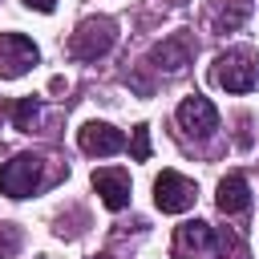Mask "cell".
<instances>
[{
    "instance_id": "obj_10",
    "label": "cell",
    "mask_w": 259,
    "mask_h": 259,
    "mask_svg": "<svg viewBox=\"0 0 259 259\" xmlns=\"http://www.w3.org/2000/svg\"><path fill=\"white\" fill-rule=\"evenodd\" d=\"M190 57H194L190 36H186V32H174V36H166V40L154 49L150 61H158V69H166V73H182V69L190 65Z\"/></svg>"
},
{
    "instance_id": "obj_11",
    "label": "cell",
    "mask_w": 259,
    "mask_h": 259,
    "mask_svg": "<svg viewBox=\"0 0 259 259\" xmlns=\"http://www.w3.org/2000/svg\"><path fill=\"white\" fill-rule=\"evenodd\" d=\"M214 202H219L223 214H243V210L251 206V186H247V178H243V174H227V178L219 182Z\"/></svg>"
},
{
    "instance_id": "obj_5",
    "label": "cell",
    "mask_w": 259,
    "mask_h": 259,
    "mask_svg": "<svg viewBox=\"0 0 259 259\" xmlns=\"http://www.w3.org/2000/svg\"><path fill=\"white\" fill-rule=\"evenodd\" d=\"M154 206L162 214H182L194 206V182L182 178L178 170H162L154 178Z\"/></svg>"
},
{
    "instance_id": "obj_4",
    "label": "cell",
    "mask_w": 259,
    "mask_h": 259,
    "mask_svg": "<svg viewBox=\"0 0 259 259\" xmlns=\"http://www.w3.org/2000/svg\"><path fill=\"white\" fill-rule=\"evenodd\" d=\"M40 158H32V154H16L12 162H4L0 166V194H8V198H28L32 190H40L45 186V174H40Z\"/></svg>"
},
{
    "instance_id": "obj_3",
    "label": "cell",
    "mask_w": 259,
    "mask_h": 259,
    "mask_svg": "<svg viewBox=\"0 0 259 259\" xmlns=\"http://www.w3.org/2000/svg\"><path fill=\"white\" fill-rule=\"evenodd\" d=\"M113 40H117L113 20L93 16V20H81V24H77V32L69 36V53H73L77 61H97V57H105V53L113 49Z\"/></svg>"
},
{
    "instance_id": "obj_7",
    "label": "cell",
    "mask_w": 259,
    "mask_h": 259,
    "mask_svg": "<svg viewBox=\"0 0 259 259\" xmlns=\"http://www.w3.org/2000/svg\"><path fill=\"white\" fill-rule=\"evenodd\" d=\"M77 146L85 154H93V158H109V154L125 150V134L117 125H109V121H85L77 130Z\"/></svg>"
},
{
    "instance_id": "obj_2",
    "label": "cell",
    "mask_w": 259,
    "mask_h": 259,
    "mask_svg": "<svg viewBox=\"0 0 259 259\" xmlns=\"http://www.w3.org/2000/svg\"><path fill=\"white\" fill-rule=\"evenodd\" d=\"M214 85H223L227 93H251L259 85V57L251 49H231L223 57H214V69H210Z\"/></svg>"
},
{
    "instance_id": "obj_6",
    "label": "cell",
    "mask_w": 259,
    "mask_h": 259,
    "mask_svg": "<svg viewBox=\"0 0 259 259\" xmlns=\"http://www.w3.org/2000/svg\"><path fill=\"white\" fill-rule=\"evenodd\" d=\"M36 61H40V53L24 32H0V77L4 81L24 77Z\"/></svg>"
},
{
    "instance_id": "obj_16",
    "label": "cell",
    "mask_w": 259,
    "mask_h": 259,
    "mask_svg": "<svg viewBox=\"0 0 259 259\" xmlns=\"http://www.w3.org/2000/svg\"><path fill=\"white\" fill-rule=\"evenodd\" d=\"M28 8H36V12H53L57 8V0H24Z\"/></svg>"
},
{
    "instance_id": "obj_13",
    "label": "cell",
    "mask_w": 259,
    "mask_h": 259,
    "mask_svg": "<svg viewBox=\"0 0 259 259\" xmlns=\"http://www.w3.org/2000/svg\"><path fill=\"white\" fill-rule=\"evenodd\" d=\"M8 113H12V125H16V130H32L36 117H40V101H36V97H16V101L8 105Z\"/></svg>"
},
{
    "instance_id": "obj_12",
    "label": "cell",
    "mask_w": 259,
    "mask_h": 259,
    "mask_svg": "<svg viewBox=\"0 0 259 259\" xmlns=\"http://www.w3.org/2000/svg\"><path fill=\"white\" fill-rule=\"evenodd\" d=\"M251 16V0H231V4H223L219 12H214V32H235L243 20Z\"/></svg>"
},
{
    "instance_id": "obj_17",
    "label": "cell",
    "mask_w": 259,
    "mask_h": 259,
    "mask_svg": "<svg viewBox=\"0 0 259 259\" xmlns=\"http://www.w3.org/2000/svg\"><path fill=\"white\" fill-rule=\"evenodd\" d=\"M97 259H109V255H97Z\"/></svg>"
},
{
    "instance_id": "obj_9",
    "label": "cell",
    "mask_w": 259,
    "mask_h": 259,
    "mask_svg": "<svg viewBox=\"0 0 259 259\" xmlns=\"http://www.w3.org/2000/svg\"><path fill=\"white\" fill-rule=\"evenodd\" d=\"M93 190L101 194V202L109 210L130 206V174L125 170H93Z\"/></svg>"
},
{
    "instance_id": "obj_8",
    "label": "cell",
    "mask_w": 259,
    "mask_h": 259,
    "mask_svg": "<svg viewBox=\"0 0 259 259\" xmlns=\"http://www.w3.org/2000/svg\"><path fill=\"white\" fill-rule=\"evenodd\" d=\"M178 125H182L186 134L206 138V134H214V130H219V109H214L202 93H190V97L178 105Z\"/></svg>"
},
{
    "instance_id": "obj_15",
    "label": "cell",
    "mask_w": 259,
    "mask_h": 259,
    "mask_svg": "<svg viewBox=\"0 0 259 259\" xmlns=\"http://www.w3.org/2000/svg\"><path fill=\"white\" fill-rule=\"evenodd\" d=\"M16 251H20V227L0 223V259H12Z\"/></svg>"
},
{
    "instance_id": "obj_1",
    "label": "cell",
    "mask_w": 259,
    "mask_h": 259,
    "mask_svg": "<svg viewBox=\"0 0 259 259\" xmlns=\"http://www.w3.org/2000/svg\"><path fill=\"white\" fill-rule=\"evenodd\" d=\"M227 251H239V255H243V243H239L235 235L214 231V227L202 223V219L182 223L178 235H174V255H178V259H223Z\"/></svg>"
},
{
    "instance_id": "obj_14",
    "label": "cell",
    "mask_w": 259,
    "mask_h": 259,
    "mask_svg": "<svg viewBox=\"0 0 259 259\" xmlns=\"http://www.w3.org/2000/svg\"><path fill=\"white\" fill-rule=\"evenodd\" d=\"M130 154H134V162H150V125H134Z\"/></svg>"
}]
</instances>
